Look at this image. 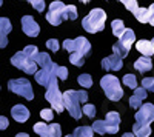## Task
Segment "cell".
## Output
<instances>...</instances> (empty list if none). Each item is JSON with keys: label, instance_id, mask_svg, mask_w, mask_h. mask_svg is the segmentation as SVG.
Returning <instances> with one entry per match:
<instances>
[{"label": "cell", "instance_id": "1", "mask_svg": "<svg viewBox=\"0 0 154 137\" xmlns=\"http://www.w3.org/2000/svg\"><path fill=\"white\" fill-rule=\"evenodd\" d=\"M88 100V94L86 91H74V90H68L63 94V102H65V108L71 114V117H74L75 120H79L83 114V111L80 108V103H85Z\"/></svg>", "mask_w": 154, "mask_h": 137}, {"label": "cell", "instance_id": "2", "mask_svg": "<svg viewBox=\"0 0 154 137\" xmlns=\"http://www.w3.org/2000/svg\"><path fill=\"white\" fill-rule=\"evenodd\" d=\"M105 20H106V14L103 9L100 8H94L89 14L82 20V26L86 32L89 34H96L99 31H103L105 28Z\"/></svg>", "mask_w": 154, "mask_h": 137}, {"label": "cell", "instance_id": "3", "mask_svg": "<svg viewBox=\"0 0 154 137\" xmlns=\"http://www.w3.org/2000/svg\"><path fill=\"white\" fill-rule=\"evenodd\" d=\"M100 86L103 88L105 96L112 102H117L123 97V90L120 86V82L116 76H111V74H106V76L102 77L100 80Z\"/></svg>", "mask_w": 154, "mask_h": 137}, {"label": "cell", "instance_id": "4", "mask_svg": "<svg viewBox=\"0 0 154 137\" xmlns=\"http://www.w3.org/2000/svg\"><path fill=\"white\" fill-rule=\"evenodd\" d=\"M45 99L53 105L56 113H62L63 108H65V102H63V94L60 93L59 86H57V77L51 82V85L48 86L46 90V94H45Z\"/></svg>", "mask_w": 154, "mask_h": 137}, {"label": "cell", "instance_id": "5", "mask_svg": "<svg viewBox=\"0 0 154 137\" xmlns=\"http://www.w3.org/2000/svg\"><path fill=\"white\" fill-rule=\"evenodd\" d=\"M8 88L9 91L16 93L17 96L25 97L26 100H32L34 99V91L28 79H12L8 82Z\"/></svg>", "mask_w": 154, "mask_h": 137}, {"label": "cell", "instance_id": "6", "mask_svg": "<svg viewBox=\"0 0 154 137\" xmlns=\"http://www.w3.org/2000/svg\"><path fill=\"white\" fill-rule=\"evenodd\" d=\"M134 40H136V34H134V31L128 28V29L125 31V34L119 39V42H117V43H114V46H112L114 54H116V56H119L120 59L126 57L128 53H130L131 45L134 43Z\"/></svg>", "mask_w": 154, "mask_h": 137}, {"label": "cell", "instance_id": "7", "mask_svg": "<svg viewBox=\"0 0 154 137\" xmlns=\"http://www.w3.org/2000/svg\"><path fill=\"white\" fill-rule=\"evenodd\" d=\"M11 63L14 65L16 68L22 69L23 72H26V74H35L37 72V63H35V60L31 59V57H28L23 51L17 53L16 56H12L11 57Z\"/></svg>", "mask_w": 154, "mask_h": 137}, {"label": "cell", "instance_id": "8", "mask_svg": "<svg viewBox=\"0 0 154 137\" xmlns=\"http://www.w3.org/2000/svg\"><path fill=\"white\" fill-rule=\"evenodd\" d=\"M63 48L69 51V54H82V56H88L91 53V45L85 39V37H77L74 40H65L63 42Z\"/></svg>", "mask_w": 154, "mask_h": 137}, {"label": "cell", "instance_id": "9", "mask_svg": "<svg viewBox=\"0 0 154 137\" xmlns=\"http://www.w3.org/2000/svg\"><path fill=\"white\" fill-rule=\"evenodd\" d=\"M65 9H66V5L60 2V0H56L49 5V9H48V14H46V20L54 25V26H59V25L63 22V14H65Z\"/></svg>", "mask_w": 154, "mask_h": 137}, {"label": "cell", "instance_id": "10", "mask_svg": "<svg viewBox=\"0 0 154 137\" xmlns=\"http://www.w3.org/2000/svg\"><path fill=\"white\" fill-rule=\"evenodd\" d=\"M57 68H59V65H56L54 68H49V69L42 68L40 71H37V72L34 74L35 82H37L38 85L46 86V88H48V86L51 85V82L57 77ZM57 79H59V77H57Z\"/></svg>", "mask_w": 154, "mask_h": 137}, {"label": "cell", "instance_id": "11", "mask_svg": "<svg viewBox=\"0 0 154 137\" xmlns=\"http://www.w3.org/2000/svg\"><path fill=\"white\" fill-rule=\"evenodd\" d=\"M136 120L137 123H143V125H149L154 120V105L152 103H145L139 108V111L136 113Z\"/></svg>", "mask_w": 154, "mask_h": 137}, {"label": "cell", "instance_id": "12", "mask_svg": "<svg viewBox=\"0 0 154 137\" xmlns=\"http://www.w3.org/2000/svg\"><path fill=\"white\" fill-rule=\"evenodd\" d=\"M22 29L29 37H37L38 32H40V26H38V23L34 20L32 16H23L22 17Z\"/></svg>", "mask_w": 154, "mask_h": 137}, {"label": "cell", "instance_id": "13", "mask_svg": "<svg viewBox=\"0 0 154 137\" xmlns=\"http://www.w3.org/2000/svg\"><path fill=\"white\" fill-rule=\"evenodd\" d=\"M105 123H106V132L108 134H116L119 131V125H120L119 113H116V111H109V113H106Z\"/></svg>", "mask_w": 154, "mask_h": 137}, {"label": "cell", "instance_id": "14", "mask_svg": "<svg viewBox=\"0 0 154 137\" xmlns=\"http://www.w3.org/2000/svg\"><path fill=\"white\" fill-rule=\"evenodd\" d=\"M100 63H102V68L106 69V71H119V69H122V66H123L122 59H120L119 56H116V54L105 57L103 60L100 62Z\"/></svg>", "mask_w": 154, "mask_h": 137}, {"label": "cell", "instance_id": "15", "mask_svg": "<svg viewBox=\"0 0 154 137\" xmlns=\"http://www.w3.org/2000/svg\"><path fill=\"white\" fill-rule=\"evenodd\" d=\"M12 26H11V22L8 17H2L0 19V46L5 48L8 45V34L11 32Z\"/></svg>", "mask_w": 154, "mask_h": 137}, {"label": "cell", "instance_id": "16", "mask_svg": "<svg viewBox=\"0 0 154 137\" xmlns=\"http://www.w3.org/2000/svg\"><path fill=\"white\" fill-rule=\"evenodd\" d=\"M11 116H12V119H14L16 122L25 123L29 119V111H28L26 106H23V105H16V106H12V109H11Z\"/></svg>", "mask_w": 154, "mask_h": 137}, {"label": "cell", "instance_id": "17", "mask_svg": "<svg viewBox=\"0 0 154 137\" xmlns=\"http://www.w3.org/2000/svg\"><path fill=\"white\" fill-rule=\"evenodd\" d=\"M146 99V90L143 88H136L134 90V94L130 97V106L133 109H139L140 106H142V102Z\"/></svg>", "mask_w": 154, "mask_h": 137}, {"label": "cell", "instance_id": "18", "mask_svg": "<svg viewBox=\"0 0 154 137\" xmlns=\"http://www.w3.org/2000/svg\"><path fill=\"white\" fill-rule=\"evenodd\" d=\"M136 48H137V51L145 57H151L154 54V45L149 40H139L136 43Z\"/></svg>", "mask_w": 154, "mask_h": 137}, {"label": "cell", "instance_id": "19", "mask_svg": "<svg viewBox=\"0 0 154 137\" xmlns=\"http://www.w3.org/2000/svg\"><path fill=\"white\" fill-rule=\"evenodd\" d=\"M34 60H35L37 65H40V66L45 68V69H49V68H54V66H56V63L51 60L49 54H46V53H38Z\"/></svg>", "mask_w": 154, "mask_h": 137}, {"label": "cell", "instance_id": "20", "mask_svg": "<svg viewBox=\"0 0 154 137\" xmlns=\"http://www.w3.org/2000/svg\"><path fill=\"white\" fill-rule=\"evenodd\" d=\"M134 68H136L139 72H146V71H149V69L152 68L151 59H149V57L142 56L139 60H136V62H134Z\"/></svg>", "mask_w": 154, "mask_h": 137}, {"label": "cell", "instance_id": "21", "mask_svg": "<svg viewBox=\"0 0 154 137\" xmlns=\"http://www.w3.org/2000/svg\"><path fill=\"white\" fill-rule=\"evenodd\" d=\"M133 132L136 134V137H149L151 126L143 125V123H136V125H133Z\"/></svg>", "mask_w": 154, "mask_h": 137}, {"label": "cell", "instance_id": "22", "mask_svg": "<svg viewBox=\"0 0 154 137\" xmlns=\"http://www.w3.org/2000/svg\"><path fill=\"white\" fill-rule=\"evenodd\" d=\"M34 131L40 135V137H56L53 132H51L49 125H45L43 122H37L35 125H34Z\"/></svg>", "mask_w": 154, "mask_h": 137}, {"label": "cell", "instance_id": "23", "mask_svg": "<svg viewBox=\"0 0 154 137\" xmlns=\"http://www.w3.org/2000/svg\"><path fill=\"white\" fill-rule=\"evenodd\" d=\"M111 26H112V34H114L116 37H117V39H120V37L125 34V31L128 29V28H125V25H123V22H122L120 19L112 20Z\"/></svg>", "mask_w": 154, "mask_h": 137}, {"label": "cell", "instance_id": "24", "mask_svg": "<svg viewBox=\"0 0 154 137\" xmlns=\"http://www.w3.org/2000/svg\"><path fill=\"white\" fill-rule=\"evenodd\" d=\"M74 137H93L94 134V129L93 126H79L74 129Z\"/></svg>", "mask_w": 154, "mask_h": 137}, {"label": "cell", "instance_id": "25", "mask_svg": "<svg viewBox=\"0 0 154 137\" xmlns=\"http://www.w3.org/2000/svg\"><path fill=\"white\" fill-rule=\"evenodd\" d=\"M134 17L140 23H149V9L148 8H139L137 12L134 14Z\"/></svg>", "mask_w": 154, "mask_h": 137}, {"label": "cell", "instance_id": "26", "mask_svg": "<svg viewBox=\"0 0 154 137\" xmlns=\"http://www.w3.org/2000/svg\"><path fill=\"white\" fill-rule=\"evenodd\" d=\"M77 8L74 5H66L65 14H63V20H75L77 19Z\"/></svg>", "mask_w": 154, "mask_h": 137}, {"label": "cell", "instance_id": "27", "mask_svg": "<svg viewBox=\"0 0 154 137\" xmlns=\"http://www.w3.org/2000/svg\"><path fill=\"white\" fill-rule=\"evenodd\" d=\"M122 82H123V85H126V88H131V90L137 88V80H136L134 74H125Z\"/></svg>", "mask_w": 154, "mask_h": 137}, {"label": "cell", "instance_id": "28", "mask_svg": "<svg viewBox=\"0 0 154 137\" xmlns=\"http://www.w3.org/2000/svg\"><path fill=\"white\" fill-rule=\"evenodd\" d=\"M77 82H79V85L82 86V88H91L93 86V79H91L89 74H80Z\"/></svg>", "mask_w": 154, "mask_h": 137}, {"label": "cell", "instance_id": "29", "mask_svg": "<svg viewBox=\"0 0 154 137\" xmlns=\"http://www.w3.org/2000/svg\"><path fill=\"white\" fill-rule=\"evenodd\" d=\"M93 129L97 134H106V123H105V120H96L93 123Z\"/></svg>", "mask_w": 154, "mask_h": 137}, {"label": "cell", "instance_id": "30", "mask_svg": "<svg viewBox=\"0 0 154 137\" xmlns=\"http://www.w3.org/2000/svg\"><path fill=\"white\" fill-rule=\"evenodd\" d=\"M83 59H85V56H82V54H77V53L69 54V62L72 65H75V66H82L83 65Z\"/></svg>", "mask_w": 154, "mask_h": 137}, {"label": "cell", "instance_id": "31", "mask_svg": "<svg viewBox=\"0 0 154 137\" xmlns=\"http://www.w3.org/2000/svg\"><path fill=\"white\" fill-rule=\"evenodd\" d=\"M123 5H125V8H126L128 11H131L133 14H136L137 9H139V6H137V0H125Z\"/></svg>", "mask_w": 154, "mask_h": 137}, {"label": "cell", "instance_id": "32", "mask_svg": "<svg viewBox=\"0 0 154 137\" xmlns=\"http://www.w3.org/2000/svg\"><path fill=\"white\" fill-rule=\"evenodd\" d=\"M23 53L26 54L28 57H31V59H35V56L38 54V51H37V46H35V45H28L26 48L23 49Z\"/></svg>", "mask_w": 154, "mask_h": 137}, {"label": "cell", "instance_id": "33", "mask_svg": "<svg viewBox=\"0 0 154 137\" xmlns=\"http://www.w3.org/2000/svg\"><path fill=\"white\" fill-rule=\"evenodd\" d=\"M28 2L32 5V8L38 12H43L45 11V2L43 0H28Z\"/></svg>", "mask_w": 154, "mask_h": 137}, {"label": "cell", "instance_id": "34", "mask_svg": "<svg viewBox=\"0 0 154 137\" xmlns=\"http://www.w3.org/2000/svg\"><path fill=\"white\" fill-rule=\"evenodd\" d=\"M82 111H83V114H85V116L91 117V119L96 116V106H94V105H83Z\"/></svg>", "mask_w": 154, "mask_h": 137}, {"label": "cell", "instance_id": "35", "mask_svg": "<svg viewBox=\"0 0 154 137\" xmlns=\"http://www.w3.org/2000/svg\"><path fill=\"white\" fill-rule=\"evenodd\" d=\"M46 46H48V49L49 51H53V53H56V51H59V42L56 40V39H49L48 42H46Z\"/></svg>", "mask_w": 154, "mask_h": 137}, {"label": "cell", "instance_id": "36", "mask_svg": "<svg viewBox=\"0 0 154 137\" xmlns=\"http://www.w3.org/2000/svg\"><path fill=\"white\" fill-rule=\"evenodd\" d=\"M57 77L60 80H66L68 79V69L65 66H59L57 68Z\"/></svg>", "mask_w": 154, "mask_h": 137}, {"label": "cell", "instance_id": "37", "mask_svg": "<svg viewBox=\"0 0 154 137\" xmlns=\"http://www.w3.org/2000/svg\"><path fill=\"white\" fill-rule=\"evenodd\" d=\"M49 128H51V132L56 137H62V128H60L59 123H53V125H49Z\"/></svg>", "mask_w": 154, "mask_h": 137}, {"label": "cell", "instance_id": "38", "mask_svg": "<svg viewBox=\"0 0 154 137\" xmlns=\"http://www.w3.org/2000/svg\"><path fill=\"white\" fill-rule=\"evenodd\" d=\"M53 109H42L40 111V116H42V119H45V120H53Z\"/></svg>", "mask_w": 154, "mask_h": 137}, {"label": "cell", "instance_id": "39", "mask_svg": "<svg viewBox=\"0 0 154 137\" xmlns=\"http://www.w3.org/2000/svg\"><path fill=\"white\" fill-rule=\"evenodd\" d=\"M152 83H154V77H145V79L142 80V86H143L145 90H151Z\"/></svg>", "mask_w": 154, "mask_h": 137}, {"label": "cell", "instance_id": "40", "mask_svg": "<svg viewBox=\"0 0 154 137\" xmlns=\"http://www.w3.org/2000/svg\"><path fill=\"white\" fill-rule=\"evenodd\" d=\"M148 9H149V23H151V26H154V3H151Z\"/></svg>", "mask_w": 154, "mask_h": 137}, {"label": "cell", "instance_id": "41", "mask_svg": "<svg viewBox=\"0 0 154 137\" xmlns=\"http://www.w3.org/2000/svg\"><path fill=\"white\" fill-rule=\"evenodd\" d=\"M8 128V119L5 116L0 117V129H6Z\"/></svg>", "mask_w": 154, "mask_h": 137}, {"label": "cell", "instance_id": "42", "mask_svg": "<svg viewBox=\"0 0 154 137\" xmlns=\"http://www.w3.org/2000/svg\"><path fill=\"white\" fill-rule=\"evenodd\" d=\"M122 137H136V134L134 132H125Z\"/></svg>", "mask_w": 154, "mask_h": 137}, {"label": "cell", "instance_id": "43", "mask_svg": "<svg viewBox=\"0 0 154 137\" xmlns=\"http://www.w3.org/2000/svg\"><path fill=\"white\" fill-rule=\"evenodd\" d=\"M16 137H29V135H28L26 132H19V134H17Z\"/></svg>", "mask_w": 154, "mask_h": 137}, {"label": "cell", "instance_id": "44", "mask_svg": "<svg viewBox=\"0 0 154 137\" xmlns=\"http://www.w3.org/2000/svg\"><path fill=\"white\" fill-rule=\"evenodd\" d=\"M80 2H82V3H88V2H89V0H80Z\"/></svg>", "mask_w": 154, "mask_h": 137}, {"label": "cell", "instance_id": "45", "mask_svg": "<svg viewBox=\"0 0 154 137\" xmlns=\"http://www.w3.org/2000/svg\"><path fill=\"white\" fill-rule=\"evenodd\" d=\"M151 91L154 93V83H152V86H151Z\"/></svg>", "mask_w": 154, "mask_h": 137}, {"label": "cell", "instance_id": "46", "mask_svg": "<svg viewBox=\"0 0 154 137\" xmlns=\"http://www.w3.org/2000/svg\"><path fill=\"white\" fill-rule=\"evenodd\" d=\"M65 137H74V134H69V135H65Z\"/></svg>", "mask_w": 154, "mask_h": 137}, {"label": "cell", "instance_id": "47", "mask_svg": "<svg viewBox=\"0 0 154 137\" xmlns=\"http://www.w3.org/2000/svg\"><path fill=\"white\" fill-rule=\"evenodd\" d=\"M151 42H152V45H154V39H152V40H151Z\"/></svg>", "mask_w": 154, "mask_h": 137}, {"label": "cell", "instance_id": "48", "mask_svg": "<svg viewBox=\"0 0 154 137\" xmlns=\"http://www.w3.org/2000/svg\"><path fill=\"white\" fill-rule=\"evenodd\" d=\"M120 2H122V3H123V2H125V0H120Z\"/></svg>", "mask_w": 154, "mask_h": 137}]
</instances>
